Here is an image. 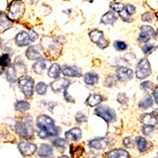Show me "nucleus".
<instances>
[{
	"label": "nucleus",
	"mask_w": 158,
	"mask_h": 158,
	"mask_svg": "<svg viewBox=\"0 0 158 158\" xmlns=\"http://www.w3.org/2000/svg\"><path fill=\"white\" fill-rule=\"evenodd\" d=\"M14 108L15 110L18 111V112H25V111H28L30 109V103L28 101H17L16 103L14 104Z\"/></svg>",
	"instance_id": "30"
},
{
	"label": "nucleus",
	"mask_w": 158,
	"mask_h": 158,
	"mask_svg": "<svg viewBox=\"0 0 158 158\" xmlns=\"http://www.w3.org/2000/svg\"><path fill=\"white\" fill-rule=\"evenodd\" d=\"M37 127L44 130L48 133V137L56 136L58 135L59 128L56 126V123L52 121V118L48 117L47 115H41L37 118Z\"/></svg>",
	"instance_id": "2"
},
{
	"label": "nucleus",
	"mask_w": 158,
	"mask_h": 158,
	"mask_svg": "<svg viewBox=\"0 0 158 158\" xmlns=\"http://www.w3.org/2000/svg\"><path fill=\"white\" fill-rule=\"evenodd\" d=\"M106 158H131L127 150L113 149L106 153Z\"/></svg>",
	"instance_id": "17"
},
{
	"label": "nucleus",
	"mask_w": 158,
	"mask_h": 158,
	"mask_svg": "<svg viewBox=\"0 0 158 158\" xmlns=\"http://www.w3.org/2000/svg\"><path fill=\"white\" fill-rule=\"evenodd\" d=\"M151 74V66L147 58L140 59L136 64L135 75L138 79H144Z\"/></svg>",
	"instance_id": "6"
},
{
	"label": "nucleus",
	"mask_w": 158,
	"mask_h": 158,
	"mask_svg": "<svg viewBox=\"0 0 158 158\" xmlns=\"http://www.w3.org/2000/svg\"><path fill=\"white\" fill-rule=\"evenodd\" d=\"M153 87H154V85H153V83L151 81H144L140 84V89L141 90H144V91L151 90Z\"/></svg>",
	"instance_id": "39"
},
{
	"label": "nucleus",
	"mask_w": 158,
	"mask_h": 158,
	"mask_svg": "<svg viewBox=\"0 0 158 158\" xmlns=\"http://www.w3.org/2000/svg\"><path fill=\"white\" fill-rule=\"evenodd\" d=\"M59 158H68L67 156H61V157H59Z\"/></svg>",
	"instance_id": "53"
},
{
	"label": "nucleus",
	"mask_w": 158,
	"mask_h": 158,
	"mask_svg": "<svg viewBox=\"0 0 158 158\" xmlns=\"http://www.w3.org/2000/svg\"><path fill=\"white\" fill-rule=\"evenodd\" d=\"M46 65H47L46 58H44L43 56H41L40 58L36 59V62H35L34 65H33V70L36 73H38V74H41L44 70Z\"/></svg>",
	"instance_id": "19"
},
{
	"label": "nucleus",
	"mask_w": 158,
	"mask_h": 158,
	"mask_svg": "<svg viewBox=\"0 0 158 158\" xmlns=\"http://www.w3.org/2000/svg\"><path fill=\"white\" fill-rule=\"evenodd\" d=\"M103 100H104V98L100 94H91V95L86 99V104L90 107H95L99 105Z\"/></svg>",
	"instance_id": "22"
},
{
	"label": "nucleus",
	"mask_w": 158,
	"mask_h": 158,
	"mask_svg": "<svg viewBox=\"0 0 158 158\" xmlns=\"http://www.w3.org/2000/svg\"><path fill=\"white\" fill-rule=\"evenodd\" d=\"M61 43L59 40H53L52 38H48L44 37L42 40L41 43V48L43 51H44L47 53H48L49 56H58L60 54L61 52Z\"/></svg>",
	"instance_id": "3"
},
{
	"label": "nucleus",
	"mask_w": 158,
	"mask_h": 158,
	"mask_svg": "<svg viewBox=\"0 0 158 158\" xmlns=\"http://www.w3.org/2000/svg\"><path fill=\"white\" fill-rule=\"evenodd\" d=\"M81 130L79 127H73L71 130H69L68 131L65 132V138L68 141H78L79 139H81Z\"/></svg>",
	"instance_id": "16"
},
{
	"label": "nucleus",
	"mask_w": 158,
	"mask_h": 158,
	"mask_svg": "<svg viewBox=\"0 0 158 158\" xmlns=\"http://www.w3.org/2000/svg\"><path fill=\"white\" fill-rule=\"evenodd\" d=\"M89 37H90L91 41L93 43H95L97 44L99 42H100V40L102 38H104V34H103V32L99 31V30H93V31L89 33Z\"/></svg>",
	"instance_id": "31"
},
{
	"label": "nucleus",
	"mask_w": 158,
	"mask_h": 158,
	"mask_svg": "<svg viewBox=\"0 0 158 158\" xmlns=\"http://www.w3.org/2000/svg\"><path fill=\"white\" fill-rule=\"evenodd\" d=\"M0 65L2 67H8L11 65V57L9 53H4L0 56Z\"/></svg>",
	"instance_id": "32"
},
{
	"label": "nucleus",
	"mask_w": 158,
	"mask_h": 158,
	"mask_svg": "<svg viewBox=\"0 0 158 158\" xmlns=\"http://www.w3.org/2000/svg\"><path fill=\"white\" fill-rule=\"evenodd\" d=\"M70 84V81L68 80V79H65V78H59V79H56V81L52 82L51 84V87L52 89L53 92H56V93H59V92H63L65 91L68 85Z\"/></svg>",
	"instance_id": "10"
},
{
	"label": "nucleus",
	"mask_w": 158,
	"mask_h": 158,
	"mask_svg": "<svg viewBox=\"0 0 158 158\" xmlns=\"http://www.w3.org/2000/svg\"><path fill=\"white\" fill-rule=\"evenodd\" d=\"M151 38H152V37H151L148 33H145V32L140 31L139 36H138V42H139V43H147Z\"/></svg>",
	"instance_id": "37"
},
{
	"label": "nucleus",
	"mask_w": 158,
	"mask_h": 158,
	"mask_svg": "<svg viewBox=\"0 0 158 158\" xmlns=\"http://www.w3.org/2000/svg\"><path fill=\"white\" fill-rule=\"evenodd\" d=\"M61 72L68 77H80L82 75L81 69H79L76 66H70V65L63 66L61 69Z\"/></svg>",
	"instance_id": "14"
},
{
	"label": "nucleus",
	"mask_w": 158,
	"mask_h": 158,
	"mask_svg": "<svg viewBox=\"0 0 158 158\" xmlns=\"http://www.w3.org/2000/svg\"><path fill=\"white\" fill-rule=\"evenodd\" d=\"M109 144V139L106 137H101V138H95L89 141L88 145L93 149L96 150H103L108 146Z\"/></svg>",
	"instance_id": "11"
},
{
	"label": "nucleus",
	"mask_w": 158,
	"mask_h": 158,
	"mask_svg": "<svg viewBox=\"0 0 158 158\" xmlns=\"http://www.w3.org/2000/svg\"><path fill=\"white\" fill-rule=\"evenodd\" d=\"M12 26L13 21L9 19L8 15H6L4 12H0V33H4Z\"/></svg>",
	"instance_id": "15"
},
{
	"label": "nucleus",
	"mask_w": 158,
	"mask_h": 158,
	"mask_svg": "<svg viewBox=\"0 0 158 158\" xmlns=\"http://www.w3.org/2000/svg\"><path fill=\"white\" fill-rule=\"evenodd\" d=\"M123 145H125L127 148H132L135 146V141H133L131 137H127L123 139Z\"/></svg>",
	"instance_id": "44"
},
{
	"label": "nucleus",
	"mask_w": 158,
	"mask_h": 158,
	"mask_svg": "<svg viewBox=\"0 0 158 158\" xmlns=\"http://www.w3.org/2000/svg\"><path fill=\"white\" fill-rule=\"evenodd\" d=\"M84 148L81 145H74L70 146V155L72 158H80L83 154Z\"/></svg>",
	"instance_id": "28"
},
{
	"label": "nucleus",
	"mask_w": 158,
	"mask_h": 158,
	"mask_svg": "<svg viewBox=\"0 0 158 158\" xmlns=\"http://www.w3.org/2000/svg\"><path fill=\"white\" fill-rule=\"evenodd\" d=\"M140 31L148 33L152 38H155L156 37V32L154 31V29L151 28L150 26H141L140 27Z\"/></svg>",
	"instance_id": "38"
},
{
	"label": "nucleus",
	"mask_w": 158,
	"mask_h": 158,
	"mask_svg": "<svg viewBox=\"0 0 158 158\" xmlns=\"http://www.w3.org/2000/svg\"><path fill=\"white\" fill-rule=\"evenodd\" d=\"M52 145L57 148H64L66 146V140L63 138H56L52 140Z\"/></svg>",
	"instance_id": "35"
},
{
	"label": "nucleus",
	"mask_w": 158,
	"mask_h": 158,
	"mask_svg": "<svg viewBox=\"0 0 158 158\" xmlns=\"http://www.w3.org/2000/svg\"><path fill=\"white\" fill-rule=\"evenodd\" d=\"M110 7L112 9L113 12H117V13H120L122 12L123 9H125V5L121 2H113L111 3Z\"/></svg>",
	"instance_id": "34"
},
{
	"label": "nucleus",
	"mask_w": 158,
	"mask_h": 158,
	"mask_svg": "<svg viewBox=\"0 0 158 158\" xmlns=\"http://www.w3.org/2000/svg\"><path fill=\"white\" fill-rule=\"evenodd\" d=\"M138 106H139V108H141V109H144V110L151 108L153 106L152 96L150 95V94H147V95L144 97V99L138 103Z\"/></svg>",
	"instance_id": "25"
},
{
	"label": "nucleus",
	"mask_w": 158,
	"mask_h": 158,
	"mask_svg": "<svg viewBox=\"0 0 158 158\" xmlns=\"http://www.w3.org/2000/svg\"><path fill=\"white\" fill-rule=\"evenodd\" d=\"M99 81V76L95 72H88L84 76V82L88 85H94Z\"/></svg>",
	"instance_id": "23"
},
{
	"label": "nucleus",
	"mask_w": 158,
	"mask_h": 158,
	"mask_svg": "<svg viewBox=\"0 0 158 158\" xmlns=\"http://www.w3.org/2000/svg\"><path fill=\"white\" fill-rule=\"evenodd\" d=\"M6 78L10 83H14L17 80V71L12 64L10 66H8L6 70Z\"/></svg>",
	"instance_id": "24"
},
{
	"label": "nucleus",
	"mask_w": 158,
	"mask_h": 158,
	"mask_svg": "<svg viewBox=\"0 0 158 158\" xmlns=\"http://www.w3.org/2000/svg\"><path fill=\"white\" fill-rule=\"evenodd\" d=\"M156 46L155 44H145V46H143L142 47V52H144L145 54L147 53H149L151 52L153 49H155Z\"/></svg>",
	"instance_id": "41"
},
{
	"label": "nucleus",
	"mask_w": 158,
	"mask_h": 158,
	"mask_svg": "<svg viewBox=\"0 0 158 158\" xmlns=\"http://www.w3.org/2000/svg\"><path fill=\"white\" fill-rule=\"evenodd\" d=\"M61 73V67L58 65L57 63H53L51 66V68L48 69V76L51 78H57L59 76V74Z\"/></svg>",
	"instance_id": "26"
},
{
	"label": "nucleus",
	"mask_w": 158,
	"mask_h": 158,
	"mask_svg": "<svg viewBox=\"0 0 158 158\" xmlns=\"http://www.w3.org/2000/svg\"><path fill=\"white\" fill-rule=\"evenodd\" d=\"M135 142H136V145L138 147V150L139 152H145L148 148V143H147V140L145 139L144 137L142 136H137L136 139H135Z\"/></svg>",
	"instance_id": "27"
},
{
	"label": "nucleus",
	"mask_w": 158,
	"mask_h": 158,
	"mask_svg": "<svg viewBox=\"0 0 158 158\" xmlns=\"http://www.w3.org/2000/svg\"><path fill=\"white\" fill-rule=\"evenodd\" d=\"M104 84H105L106 87L111 88V87H113L116 84V81H115V79H114V77L111 75V76H108L107 77L106 81H105V83H104Z\"/></svg>",
	"instance_id": "43"
},
{
	"label": "nucleus",
	"mask_w": 158,
	"mask_h": 158,
	"mask_svg": "<svg viewBox=\"0 0 158 158\" xmlns=\"http://www.w3.org/2000/svg\"><path fill=\"white\" fill-rule=\"evenodd\" d=\"M42 48L41 46H32L30 47L27 52H26V56L30 60H35V59H38L42 56Z\"/></svg>",
	"instance_id": "13"
},
{
	"label": "nucleus",
	"mask_w": 158,
	"mask_h": 158,
	"mask_svg": "<svg viewBox=\"0 0 158 158\" xmlns=\"http://www.w3.org/2000/svg\"><path fill=\"white\" fill-rule=\"evenodd\" d=\"M157 93H158V90H157V86H154V87H153V96H154V103H155V104H158Z\"/></svg>",
	"instance_id": "51"
},
{
	"label": "nucleus",
	"mask_w": 158,
	"mask_h": 158,
	"mask_svg": "<svg viewBox=\"0 0 158 158\" xmlns=\"http://www.w3.org/2000/svg\"><path fill=\"white\" fill-rule=\"evenodd\" d=\"M15 69H16L17 73L18 72H26L27 70V67H26V64H25L24 60L22 59L21 56H18L16 59H15V63L13 64Z\"/></svg>",
	"instance_id": "29"
},
{
	"label": "nucleus",
	"mask_w": 158,
	"mask_h": 158,
	"mask_svg": "<svg viewBox=\"0 0 158 158\" xmlns=\"http://www.w3.org/2000/svg\"><path fill=\"white\" fill-rule=\"evenodd\" d=\"M15 131H16V132L20 136L25 138V139L32 138L34 135V127H33L31 117L30 116L23 117L20 121L16 122Z\"/></svg>",
	"instance_id": "1"
},
{
	"label": "nucleus",
	"mask_w": 158,
	"mask_h": 158,
	"mask_svg": "<svg viewBox=\"0 0 158 158\" xmlns=\"http://www.w3.org/2000/svg\"><path fill=\"white\" fill-rule=\"evenodd\" d=\"M117 20H118V16L115 14V12L109 11L103 15V17L101 18V22L105 25H113Z\"/></svg>",
	"instance_id": "20"
},
{
	"label": "nucleus",
	"mask_w": 158,
	"mask_h": 158,
	"mask_svg": "<svg viewBox=\"0 0 158 158\" xmlns=\"http://www.w3.org/2000/svg\"><path fill=\"white\" fill-rule=\"evenodd\" d=\"M108 44H109V42L107 41V40L105 38H102L100 40V42L97 44V46L100 48H106L108 47Z\"/></svg>",
	"instance_id": "49"
},
{
	"label": "nucleus",
	"mask_w": 158,
	"mask_h": 158,
	"mask_svg": "<svg viewBox=\"0 0 158 158\" xmlns=\"http://www.w3.org/2000/svg\"><path fill=\"white\" fill-rule=\"evenodd\" d=\"M15 43L18 47H26L31 44V39L29 37V33L27 32H20L15 37Z\"/></svg>",
	"instance_id": "12"
},
{
	"label": "nucleus",
	"mask_w": 158,
	"mask_h": 158,
	"mask_svg": "<svg viewBox=\"0 0 158 158\" xmlns=\"http://www.w3.org/2000/svg\"><path fill=\"white\" fill-rule=\"evenodd\" d=\"M156 112L153 114H144L140 117V121L145 126H155L157 123V117L155 116Z\"/></svg>",
	"instance_id": "18"
},
{
	"label": "nucleus",
	"mask_w": 158,
	"mask_h": 158,
	"mask_svg": "<svg viewBox=\"0 0 158 158\" xmlns=\"http://www.w3.org/2000/svg\"><path fill=\"white\" fill-rule=\"evenodd\" d=\"M48 91V85L44 82H39L36 85V92L39 95H46Z\"/></svg>",
	"instance_id": "33"
},
{
	"label": "nucleus",
	"mask_w": 158,
	"mask_h": 158,
	"mask_svg": "<svg viewBox=\"0 0 158 158\" xmlns=\"http://www.w3.org/2000/svg\"><path fill=\"white\" fill-rule=\"evenodd\" d=\"M117 79L118 81H122V82H125V81H128L133 77V71L130 68H127V67H118L117 69Z\"/></svg>",
	"instance_id": "9"
},
{
	"label": "nucleus",
	"mask_w": 158,
	"mask_h": 158,
	"mask_svg": "<svg viewBox=\"0 0 158 158\" xmlns=\"http://www.w3.org/2000/svg\"><path fill=\"white\" fill-rule=\"evenodd\" d=\"M152 19H153V16H152V14L149 12H146L141 16V20L144 22H150Z\"/></svg>",
	"instance_id": "48"
},
{
	"label": "nucleus",
	"mask_w": 158,
	"mask_h": 158,
	"mask_svg": "<svg viewBox=\"0 0 158 158\" xmlns=\"http://www.w3.org/2000/svg\"><path fill=\"white\" fill-rule=\"evenodd\" d=\"M154 131V126H143L142 127V132L144 135H150Z\"/></svg>",
	"instance_id": "40"
},
{
	"label": "nucleus",
	"mask_w": 158,
	"mask_h": 158,
	"mask_svg": "<svg viewBox=\"0 0 158 158\" xmlns=\"http://www.w3.org/2000/svg\"><path fill=\"white\" fill-rule=\"evenodd\" d=\"M19 87L26 97H32L34 93V79L27 75H22L18 79Z\"/></svg>",
	"instance_id": "5"
},
{
	"label": "nucleus",
	"mask_w": 158,
	"mask_h": 158,
	"mask_svg": "<svg viewBox=\"0 0 158 158\" xmlns=\"http://www.w3.org/2000/svg\"><path fill=\"white\" fill-rule=\"evenodd\" d=\"M18 149L24 156H31L37 151V146L32 142L22 141L18 143Z\"/></svg>",
	"instance_id": "8"
},
{
	"label": "nucleus",
	"mask_w": 158,
	"mask_h": 158,
	"mask_svg": "<svg viewBox=\"0 0 158 158\" xmlns=\"http://www.w3.org/2000/svg\"><path fill=\"white\" fill-rule=\"evenodd\" d=\"M52 147L48 144H46L44 143L41 146H40V149L38 150V155L40 157H43V158H46V157H49L52 155Z\"/></svg>",
	"instance_id": "21"
},
{
	"label": "nucleus",
	"mask_w": 158,
	"mask_h": 158,
	"mask_svg": "<svg viewBox=\"0 0 158 158\" xmlns=\"http://www.w3.org/2000/svg\"><path fill=\"white\" fill-rule=\"evenodd\" d=\"M114 47L118 52H123V51H126L127 48V44L125 42H122V41H116L114 43Z\"/></svg>",
	"instance_id": "36"
},
{
	"label": "nucleus",
	"mask_w": 158,
	"mask_h": 158,
	"mask_svg": "<svg viewBox=\"0 0 158 158\" xmlns=\"http://www.w3.org/2000/svg\"><path fill=\"white\" fill-rule=\"evenodd\" d=\"M75 118H76V122H77V123H84V122H86V121H87V117H86L85 115H84L83 113H81V112L77 113V115H76Z\"/></svg>",
	"instance_id": "45"
},
{
	"label": "nucleus",
	"mask_w": 158,
	"mask_h": 158,
	"mask_svg": "<svg viewBox=\"0 0 158 158\" xmlns=\"http://www.w3.org/2000/svg\"><path fill=\"white\" fill-rule=\"evenodd\" d=\"M117 99H118V102L120 103L121 105H125V104H127L128 102V98L127 97L126 94H123V93L118 94Z\"/></svg>",
	"instance_id": "42"
},
{
	"label": "nucleus",
	"mask_w": 158,
	"mask_h": 158,
	"mask_svg": "<svg viewBox=\"0 0 158 158\" xmlns=\"http://www.w3.org/2000/svg\"><path fill=\"white\" fill-rule=\"evenodd\" d=\"M3 72H4V70H3L1 67H0V75H1V74H3Z\"/></svg>",
	"instance_id": "52"
},
{
	"label": "nucleus",
	"mask_w": 158,
	"mask_h": 158,
	"mask_svg": "<svg viewBox=\"0 0 158 158\" xmlns=\"http://www.w3.org/2000/svg\"><path fill=\"white\" fill-rule=\"evenodd\" d=\"M120 16H121V18H122L125 22H131V16L127 13V11H126L125 9H123L122 12H120Z\"/></svg>",
	"instance_id": "46"
},
{
	"label": "nucleus",
	"mask_w": 158,
	"mask_h": 158,
	"mask_svg": "<svg viewBox=\"0 0 158 158\" xmlns=\"http://www.w3.org/2000/svg\"><path fill=\"white\" fill-rule=\"evenodd\" d=\"M25 12L24 2L21 0H13L8 7V17L10 20H18L23 16Z\"/></svg>",
	"instance_id": "4"
},
{
	"label": "nucleus",
	"mask_w": 158,
	"mask_h": 158,
	"mask_svg": "<svg viewBox=\"0 0 158 158\" xmlns=\"http://www.w3.org/2000/svg\"><path fill=\"white\" fill-rule=\"evenodd\" d=\"M125 10L128 15H132V14L135 13V7L133 6V5H131V4H127V6H125Z\"/></svg>",
	"instance_id": "47"
},
{
	"label": "nucleus",
	"mask_w": 158,
	"mask_h": 158,
	"mask_svg": "<svg viewBox=\"0 0 158 158\" xmlns=\"http://www.w3.org/2000/svg\"><path fill=\"white\" fill-rule=\"evenodd\" d=\"M29 37H30V39H31V42H35L38 39V34L35 31H30Z\"/></svg>",
	"instance_id": "50"
},
{
	"label": "nucleus",
	"mask_w": 158,
	"mask_h": 158,
	"mask_svg": "<svg viewBox=\"0 0 158 158\" xmlns=\"http://www.w3.org/2000/svg\"><path fill=\"white\" fill-rule=\"evenodd\" d=\"M95 115L99 116L100 118H102L103 120H105L107 123H112V122H115L117 116H116V113L114 112L113 109H111L110 107L108 106H100L95 109Z\"/></svg>",
	"instance_id": "7"
}]
</instances>
